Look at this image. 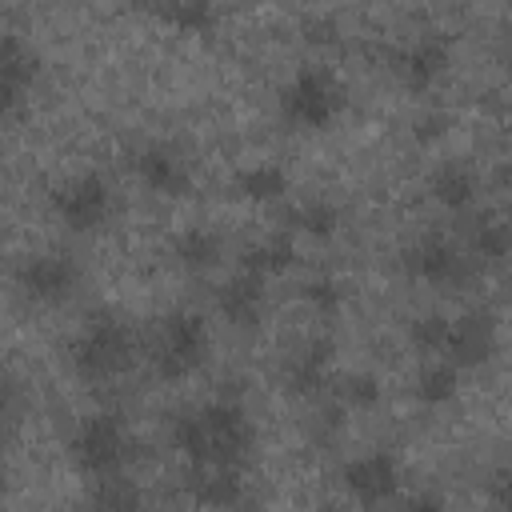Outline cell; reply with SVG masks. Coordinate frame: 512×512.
<instances>
[{
	"instance_id": "f1b7e54d",
	"label": "cell",
	"mask_w": 512,
	"mask_h": 512,
	"mask_svg": "<svg viewBox=\"0 0 512 512\" xmlns=\"http://www.w3.org/2000/svg\"><path fill=\"white\" fill-rule=\"evenodd\" d=\"M392 508H396V512H448V500H444L436 488H416V492L400 496Z\"/></svg>"
},
{
	"instance_id": "44dd1931",
	"label": "cell",
	"mask_w": 512,
	"mask_h": 512,
	"mask_svg": "<svg viewBox=\"0 0 512 512\" xmlns=\"http://www.w3.org/2000/svg\"><path fill=\"white\" fill-rule=\"evenodd\" d=\"M280 228L292 236H312V240H332L340 228V208L328 196H308V200H292L280 212Z\"/></svg>"
},
{
	"instance_id": "4fadbf2b",
	"label": "cell",
	"mask_w": 512,
	"mask_h": 512,
	"mask_svg": "<svg viewBox=\"0 0 512 512\" xmlns=\"http://www.w3.org/2000/svg\"><path fill=\"white\" fill-rule=\"evenodd\" d=\"M392 72L400 76V84L408 92H428L444 72H448V40L440 32H416L408 44H400L396 52H388Z\"/></svg>"
},
{
	"instance_id": "7402d4cb",
	"label": "cell",
	"mask_w": 512,
	"mask_h": 512,
	"mask_svg": "<svg viewBox=\"0 0 512 512\" xmlns=\"http://www.w3.org/2000/svg\"><path fill=\"white\" fill-rule=\"evenodd\" d=\"M288 188H292L288 168L276 160H252L236 172V192L244 200H256V204H280L288 196Z\"/></svg>"
},
{
	"instance_id": "f546056e",
	"label": "cell",
	"mask_w": 512,
	"mask_h": 512,
	"mask_svg": "<svg viewBox=\"0 0 512 512\" xmlns=\"http://www.w3.org/2000/svg\"><path fill=\"white\" fill-rule=\"evenodd\" d=\"M148 512H176V508H168V504H160V508H148Z\"/></svg>"
},
{
	"instance_id": "8992f818",
	"label": "cell",
	"mask_w": 512,
	"mask_h": 512,
	"mask_svg": "<svg viewBox=\"0 0 512 512\" xmlns=\"http://www.w3.org/2000/svg\"><path fill=\"white\" fill-rule=\"evenodd\" d=\"M400 268L408 280H420L428 288L440 292H460L476 280L480 264L472 260V252L464 248V240L448 236V232H420L404 252H400Z\"/></svg>"
},
{
	"instance_id": "2e32d148",
	"label": "cell",
	"mask_w": 512,
	"mask_h": 512,
	"mask_svg": "<svg viewBox=\"0 0 512 512\" xmlns=\"http://www.w3.org/2000/svg\"><path fill=\"white\" fill-rule=\"evenodd\" d=\"M36 72H40V64H36L32 44L16 28H4V36H0V104H4V116L20 112L24 96L32 92Z\"/></svg>"
},
{
	"instance_id": "4316f807",
	"label": "cell",
	"mask_w": 512,
	"mask_h": 512,
	"mask_svg": "<svg viewBox=\"0 0 512 512\" xmlns=\"http://www.w3.org/2000/svg\"><path fill=\"white\" fill-rule=\"evenodd\" d=\"M448 340V316L444 312H424L408 320V348H416L420 356H440Z\"/></svg>"
},
{
	"instance_id": "9a60e30c",
	"label": "cell",
	"mask_w": 512,
	"mask_h": 512,
	"mask_svg": "<svg viewBox=\"0 0 512 512\" xmlns=\"http://www.w3.org/2000/svg\"><path fill=\"white\" fill-rule=\"evenodd\" d=\"M132 172H136L140 188H148L156 196H184L192 188V164L168 140H152V144L136 148L132 152Z\"/></svg>"
},
{
	"instance_id": "83f0119b",
	"label": "cell",
	"mask_w": 512,
	"mask_h": 512,
	"mask_svg": "<svg viewBox=\"0 0 512 512\" xmlns=\"http://www.w3.org/2000/svg\"><path fill=\"white\" fill-rule=\"evenodd\" d=\"M156 16L164 24H172L176 32H208L216 24V8L200 4V0H176V4H160Z\"/></svg>"
},
{
	"instance_id": "277c9868",
	"label": "cell",
	"mask_w": 512,
	"mask_h": 512,
	"mask_svg": "<svg viewBox=\"0 0 512 512\" xmlns=\"http://www.w3.org/2000/svg\"><path fill=\"white\" fill-rule=\"evenodd\" d=\"M68 460L88 480L124 476L136 460V440L124 424V416L108 412V408H96V412L80 416L72 436H68Z\"/></svg>"
},
{
	"instance_id": "3957f363",
	"label": "cell",
	"mask_w": 512,
	"mask_h": 512,
	"mask_svg": "<svg viewBox=\"0 0 512 512\" xmlns=\"http://www.w3.org/2000/svg\"><path fill=\"white\" fill-rule=\"evenodd\" d=\"M208 320L192 308H172L156 316L144 336V364L156 384H184L208 364Z\"/></svg>"
},
{
	"instance_id": "d6986e66",
	"label": "cell",
	"mask_w": 512,
	"mask_h": 512,
	"mask_svg": "<svg viewBox=\"0 0 512 512\" xmlns=\"http://www.w3.org/2000/svg\"><path fill=\"white\" fill-rule=\"evenodd\" d=\"M428 196L448 212H468L480 196V180L464 160H444L428 176Z\"/></svg>"
},
{
	"instance_id": "6da1fadb",
	"label": "cell",
	"mask_w": 512,
	"mask_h": 512,
	"mask_svg": "<svg viewBox=\"0 0 512 512\" xmlns=\"http://www.w3.org/2000/svg\"><path fill=\"white\" fill-rule=\"evenodd\" d=\"M168 444L184 464H236L244 468L256 448V424L236 396L192 404L168 420Z\"/></svg>"
},
{
	"instance_id": "ba28073f",
	"label": "cell",
	"mask_w": 512,
	"mask_h": 512,
	"mask_svg": "<svg viewBox=\"0 0 512 512\" xmlns=\"http://www.w3.org/2000/svg\"><path fill=\"white\" fill-rule=\"evenodd\" d=\"M340 484H344V492H348L364 512L392 508V504L400 500V460H396L388 448L360 452V456L344 460Z\"/></svg>"
},
{
	"instance_id": "30bf717a",
	"label": "cell",
	"mask_w": 512,
	"mask_h": 512,
	"mask_svg": "<svg viewBox=\"0 0 512 512\" xmlns=\"http://www.w3.org/2000/svg\"><path fill=\"white\" fill-rule=\"evenodd\" d=\"M500 348V324L488 308H464L456 316H448V340H444V360L456 364L460 372L480 368L496 356Z\"/></svg>"
},
{
	"instance_id": "e0dca14e",
	"label": "cell",
	"mask_w": 512,
	"mask_h": 512,
	"mask_svg": "<svg viewBox=\"0 0 512 512\" xmlns=\"http://www.w3.org/2000/svg\"><path fill=\"white\" fill-rule=\"evenodd\" d=\"M172 260L188 272V276H204L212 268H220L224 260V236L208 224H188L172 236Z\"/></svg>"
},
{
	"instance_id": "8fae6325",
	"label": "cell",
	"mask_w": 512,
	"mask_h": 512,
	"mask_svg": "<svg viewBox=\"0 0 512 512\" xmlns=\"http://www.w3.org/2000/svg\"><path fill=\"white\" fill-rule=\"evenodd\" d=\"M180 492L208 512H236L248 500V476L236 464H184Z\"/></svg>"
},
{
	"instance_id": "ffe728a7",
	"label": "cell",
	"mask_w": 512,
	"mask_h": 512,
	"mask_svg": "<svg viewBox=\"0 0 512 512\" xmlns=\"http://www.w3.org/2000/svg\"><path fill=\"white\" fill-rule=\"evenodd\" d=\"M292 264H296V236H292V232H284V228L264 232L260 240H252V244H244V248H240V268H244V272L264 276V280L284 276Z\"/></svg>"
},
{
	"instance_id": "cb8c5ba5",
	"label": "cell",
	"mask_w": 512,
	"mask_h": 512,
	"mask_svg": "<svg viewBox=\"0 0 512 512\" xmlns=\"http://www.w3.org/2000/svg\"><path fill=\"white\" fill-rule=\"evenodd\" d=\"M84 512H148V500L140 492V484L124 472V476H108V480H92Z\"/></svg>"
},
{
	"instance_id": "52a82bcc",
	"label": "cell",
	"mask_w": 512,
	"mask_h": 512,
	"mask_svg": "<svg viewBox=\"0 0 512 512\" xmlns=\"http://www.w3.org/2000/svg\"><path fill=\"white\" fill-rule=\"evenodd\" d=\"M52 216L68 232H96L116 212V192L104 180V172H72L48 192Z\"/></svg>"
},
{
	"instance_id": "5bb4252c",
	"label": "cell",
	"mask_w": 512,
	"mask_h": 512,
	"mask_svg": "<svg viewBox=\"0 0 512 512\" xmlns=\"http://www.w3.org/2000/svg\"><path fill=\"white\" fill-rule=\"evenodd\" d=\"M212 308L216 316L236 328V332H248L264 320V308H268V280L256 276V272H244L236 268L232 276H224L212 292Z\"/></svg>"
},
{
	"instance_id": "5b68a950",
	"label": "cell",
	"mask_w": 512,
	"mask_h": 512,
	"mask_svg": "<svg viewBox=\"0 0 512 512\" xmlns=\"http://www.w3.org/2000/svg\"><path fill=\"white\" fill-rule=\"evenodd\" d=\"M344 112V84L328 64H300L280 88V116L300 132H320Z\"/></svg>"
},
{
	"instance_id": "603a6c76",
	"label": "cell",
	"mask_w": 512,
	"mask_h": 512,
	"mask_svg": "<svg viewBox=\"0 0 512 512\" xmlns=\"http://www.w3.org/2000/svg\"><path fill=\"white\" fill-rule=\"evenodd\" d=\"M456 392H460V368L448 364L444 356L424 360V364L416 368V376H412V396H416V404H424V408H444V404L456 400Z\"/></svg>"
},
{
	"instance_id": "9c48e42d",
	"label": "cell",
	"mask_w": 512,
	"mask_h": 512,
	"mask_svg": "<svg viewBox=\"0 0 512 512\" xmlns=\"http://www.w3.org/2000/svg\"><path fill=\"white\" fill-rule=\"evenodd\" d=\"M80 284V260L64 248L48 252H28L16 264V288L32 304H64Z\"/></svg>"
},
{
	"instance_id": "484cf974",
	"label": "cell",
	"mask_w": 512,
	"mask_h": 512,
	"mask_svg": "<svg viewBox=\"0 0 512 512\" xmlns=\"http://www.w3.org/2000/svg\"><path fill=\"white\" fill-rule=\"evenodd\" d=\"M300 300L316 320H332L344 308V284L332 272H312L308 280H300Z\"/></svg>"
},
{
	"instance_id": "d4e9b609",
	"label": "cell",
	"mask_w": 512,
	"mask_h": 512,
	"mask_svg": "<svg viewBox=\"0 0 512 512\" xmlns=\"http://www.w3.org/2000/svg\"><path fill=\"white\" fill-rule=\"evenodd\" d=\"M380 396H384V384L376 372H344L332 384V400L344 412H372L380 404Z\"/></svg>"
},
{
	"instance_id": "7c38bea8",
	"label": "cell",
	"mask_w": 512,
	"mask_h": 512,
	"mask_svg": "<svg viewBox=\"0 0 512 512\" xmlns=\"http://www.w3.org/2000/svg\"><path fill=\"white\" fill-rule=\"evenodd\" d=\"M280 384L292 396H320L332 384V340L328 336H304L280 356Z\"/></svg>"
},
{
	"instance_id": "7a4b0ae2",
	"label": "cell",
	"mask_w": 512,
	"mask_h": 512,
	"mask_svg": "<svg viewBox=\"0 0 512 512\" xmlns=\"http://www.w3.org/2000/svg\"><path fill=\"white\" fill-rule=\"evenodd\" d=\"M136 360H144V336H136L132 324L124 316H112V312L88 316L84 328L68 344L72 376L80 384H92V388L116 384L124 372H132Z\"/></svg>"
},
{
	"instance_id": "ac0fdd59",
	"label": "cell",
	"mask_w": 512,
	"mask_h": 512,
	"mask_svg": "<svg viewBox=\"0 0 512 512\" xmlns=\"http://www.w3.org/2000/svg\"><path fill=\"white\" fill-rule=\"evenodd\" d=\"M464 248L472 252L476 264L512 260V216L508 212H480L464 232Z\"/></svg>"
}]
</instances>
